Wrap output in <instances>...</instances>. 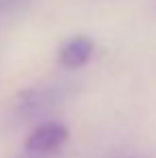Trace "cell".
<instances>
[{
    "mask_svg": "<svg viewBox=\"0 0 156 158\" xmlns=\"http://www.w3.org/2000/svg\"><path fill=\"white\" fill-rule=\"evenodd\" d=\"M17 2H22V0H0V11L9 9V6H13V4H17Z\"/></svg>",
    "mask_w": 156,
    "mask_h": 158,
    "instance_id": "cell-4",
    "label": "cell"
},
{
    "mask_svg": "<svg viewBox=\"0 0 156 158\" xmlns=\"http://www.w3.org/2000/svg\"><path fill=\"white\" fill-rule=\"evenodd\" d=\"M62 98V90L60 85H49V88H39V90H28L22 94L19 101V111L24 115H32L41 109L53 107L58 101Z\"/></svg>",
    "mask_w": 156,
    "mask_h": 158,
    "instance_id": "cell-3",
    "label": "cell"
},
{
    "mask_svg": "<svg viewBox=\"0 0 156 158\" xmlns=\"http://www.w3.org/2000/svg\"><path fill=\"white\" fill-rule=\"evenodd\" d=\"M92 52H94V43L88 39V36H75L71 41H66L60 52H58V62L60 66L73 71V69H79L83 66L90 58H92Z\"/></svg>",
    "mask_w": 156,
    "mask_h": 158,
    "instance_id": "cell-2",
    "label": "cell"
},
{
    "mask_svg": "<svg viewBox=\"0 0 156 158\" xmlns=\"http://www.w3.org/2000/svg\"><path fill=\"white\" fill-rule=\"evenodd\" d=\"M69 139V128L58 122H47L36 126L34 131L26 137V152L30 154H52L60 145H64Z\"/></svg>",
    "mask_w": 156,
    "mask_h": 158,
    "instance_id": "cell-1",
    "label": "cell"
}]
</instances>
